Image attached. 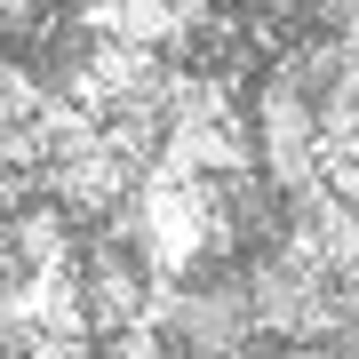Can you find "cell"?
<instances>
[{
    "label": "cell",
    "instance_id": "6da1fadb",
    "mask_svg": "<svg viewBox=\"0 0 359 359\" xmlns=\"http://www.w3.org/2000/svg\"><path fill=\"white\" fill-rule=\"evenodd\" d=\"M248 287H256V320L280 351H320V344H351L359 335V304H351V280L327 271L320 256H304L295 240L264 248L248 264Z\"/></svg>",
    "mask_w": 359,
    "mask_h": 359
},
{
    "label": "cell",
    "instance_id": "52a82bcc",
    "mask_svg": "<svg viewBox=\"0 0 359 359\" xmlns=\"http://www.w3.org/2000/svg\"><path fill=\"white\" fill-rule=\"evenodd\" d=\"M80 32L168 56L184 32H192V0H80Z\"/></svg>",
    "mask_w": 359,
    "mask_h": 359
},
{
    "label": "cell",
    "instance_id": "5b68a950",
    "mask_svg": "<svg viewBox=\"0 0 359 359\" xmlns=\"http://www.w3.org/2000/svg\"><path fill=\"white\" fill-rule=\"evenodd\" d=\"M240 160H256V144H248V128H240L231 88L208 80V72H184L176 80V104H168L160 168H168V176H200V184H231Z\"/></svg>",
    "mask_w": 359,
    "mask_h": 359
},
{
    "label": "cell",
    "instance_id": "3957f363",
    "mask_svg": "<svg viewBox=\"0 0 359 359\" xmlns=\"http://www.w3.org/2000/svg\"><path fill=\"white\" fill-rule=\"evenodd\" d=\"M152 335H160L168 359H256L264 320H256L248 271H192V280H168Z\"/></svg>",
    "mask_w": 359,
    "mask_h": 359
},
{
    "label": "cell",
    "instance_id": "7a4b0ae2",
    "mask_svg": "<svg viewBox=\"0 0 359 359\" xmlns=\"http://www.w3.org/2000/svg\"><path fill=\"white\" fill-rule=\"evenodd\" d=\"M128 240L160 264V280H192L208 271V256H224V184H200V176H168L152 168L144 192L128 208Z\"/></svg>",
    "mask_w": 359,
    "mask_h": 359
},
{
    "label": "cell",
    "instance_id": "277c9868",
    "mask_svg": "<svg viewBox=\"0 0 359 359\" xmlns=\"http://www.w3.org/2000/svg\"><path fill=\"white\" fill-rule=\"evenodd\" d=\"M248 144H256V176L280 184L287 200L327 176V120L304 96V80L287 72V56L248 88Z\"/></svg>",
    "mask_w": 359,
    "mask_h": 359
},
{
    "label": "cell",
    "instance_id": "8992f818",
    "mask_svg": "<svg viewBox=\"0 0 359 359\" xmlns=\"http://www.w3.org/2000/svg\"><path fill=\"white\" fill-rule=\"evenodd\" d=\"M72 208L48 200V192H16L8 208V280H40V271H72L80 248H72Z\"/></svg>",
    "mask_w": 359,
    "mask_h": 359
}]
</instances>
